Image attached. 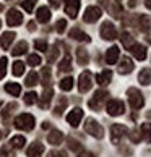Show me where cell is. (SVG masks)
Wrapping results in <instances>:
<instances>
[{
    "instance_id": "cell-30",
    "label": "cell",
    "mask_w": 151,
    "mask_h": 157,
    "mask_svg": "<svg viewBox=\"0 0 151 157\" xmlns=\"http://www.w3.org/2000/svg\"><path fill=\"white\" fill-rule=\"evenodd\" d=\"M38 79H39L38 73H36V71H31L30 75H28V78H26V86H30V88L36 86V84H38Z\"/></svg>"
},
{
    "instance_id": "cell-19",
    "label": "cell",
    "mask_w": 151,
    "mask_h": 157,
    "mask_svg": "<svg viewBox=\"0 0 151 157\" xmlns=\"http://www.w3.org/2000/svg\"><path fill=\"white\" fill-rule=\"evenodd\" d=\"M13 39H15V33H11V31L3 33V34H2V37H0V44H2V47H3V49H8V47H10V44L13 42Z\"/></svg>"
},
{
    "instance_id": "cell-13",
    "label": "cell",
    "mask_w": 151,
    "mask_h": 157,
    "mask_svg": "<svg viewBox=\"0 0 151 157\" xmlns=\"http://www.w3.org/2000/svg\"><path fill=\"white\" fill-rule=\"evenodd\" d=\"M42 152H44V146L41 143H33L31 146L28 147V151H26L28 157H41Z\"/></svg>"
},
{
    "instance_id": "cell-37",
    "label": "cell",
    "mask_w": 151,
    "mask_h": 157,
    "mask_svg": "<svg viewBox=\"0 0 151 157\" xmlns=\"http://www.w3.org/2000/svg\"><path fill=\"white\" fill-rule=\"evenodd\" d=\"M38 0H25V2H23V8H25L28 13H31L33 11V8H34V3H36Z\"/></svg>"
},
{
    "instance_id": "cell-2",
    "label": "cell",
    "mask_w": 151,
    "mask_h": 157,
    "mask_svg": "<svg viewBox=\"0 0 151 157\" xmlns=\"http://www.w3.org/2000/svg\"><path fill=\"white\" fill-rule=\"evenodd\" d=\"M127 97H129V102H130V105L138 110V109H141L143 107V104H145V99L141 96V92L140 91H137L135 88H130L129 92H127Z\"/></svg>"
},
{
    "instance_id": "cell-44",
    "label": "cell",
    "mask_w": 151,
    "mask_h": 157,
    "mask_svg": "<svg viewBox=\"0 0 151 157\" xmlns=\"http://www.w3.org/2000/svg\"><path fill=\"white\" fill-rule=\"evenodd\" d=\"M47 157H65L63 152H59V151H52V152L47 154Z\"/></svg>"
},
{
    "instance_id": "cell-27",
    "label": "cell",
    "mask_w": 151,
    "mask_h": 157,
    "mask_svg": "<svg viewBox=\"0 0 151 157\" xmlns=\"http://www.w3.org/2000/svg\"><path fill=\"white\" fill-rule=\"evenodd\" d=\"M141 133H143V139L146 143H151V123H143L141 125Z\"/></svg>"
},
{
    "instance_id": "cell-33",
    "label": "cell",
    "mask_w": 151,
    "mask_h": 157,
    "mask_svg": "<svg viewBox=\"0 0 151 157\" xmlns=\"http://www.w3.org/2000/svg\"><path fill=\"white\" fill-rule=\"evenodd\" d=\"M65 107H67V99H65V97H62L60 101H59V104H57V107H55V110H54V113H55V115H60L63 110H65Z\"/></svg>"
},
{
    "instance_id": "cell-11",
    "label": "cell",
    "mask_w": 151,
    "mask_h": 157,
    "mask_svg": "<svg viewBox=\"0 0 151 157\" xmlns=\"http://www.w3.org/2000/svg\"><path fill=\"white\" fill-rule=\"evenodd\" d=\"M81 118H83V110H81L80 107H77V109H73L72 112L68 113L67 121H68L72 126H78L80 121H81Z\"/></svg>"
},
{
    "instance_id": "cell-41",
    "label": "cell",
    "mask_w": 151,
    "mask_h": 157,
    "mask_svg": "<svg viewBox=\"0 0 151 157\" xmlns=\"http://www.w3.org/2000/svg\"><path fill=\"white\" fill-rule=\"evenodd\" d=\"M122 40H124V45H125V49H132V37H130V34H124L122 36Z\"/></svg>"
},
{
    "instance_id": "cell-8",
    "label": "cell",
    "mask_w": 151,
    "mask_h": 157,
    "mask_svg": "<svg viewBox=\"0 0 151 157\" xmlns=\"http://www.w3.org/2000/svg\"><path fill=\"white\" fill-rule=\"evenodd\" d=\"M107 94H109V92H106V91H97L94 94V97L89 101V107L93 110H99L101 105H102V101H104V99H107Z\"/></svg>"
},
{
    "instance_id": "cell-40",
    "label": "cell",
    "mask_w": 151,
    "mask_h": 157,
    "mask_svg": "<svg viewBox=\"0 0 151 157\" xmlns=\"http://www.w3.org/2000/svg\"><path fill=\"white\" fill-rule=\"evenodd\" d=\"M65 28H67V21L65 20H59L57 21V25H55V29H57V33H63L65 31Z\"/></svg>"
},
{
    "instance_id": "cell-38",
    "label": "cell",
    "mask_w": 151,
    "mask_h": 157,
    "mask_svg": "<svg viewBox=\"0 0 151 157\" xmlns=\"http://www.w3.org/2000/svg\"><path fill=\"white\" fill-rule=\"evenodd\" d=\"M28 63H30L31 67H36V65L41 63V57L39 55H30L28 57Z\"/></svg>"
},
{
    "instance_id": "cell-50",
    "label": "cell",
    "mask_w": 151,
    "mask_h": 157,
    "mask_svg": "<svg viewBox=\"0 0 151 157\" xmlns=\"http://www.w3.org/2000/svg\"><path fill=\"white\" fill-rule=\"evenodd\" d=\"M145 3H146L148 8H151V0H145Z\"/></svg>"
},
{
    "instance_id": "cell-1",
    "label": "cell",
    "mask_w": 151,
    "mask_h": 157,
    "mask_svg": "<svg viewBox=\"0 0 151 157\" xmlns=\"http://www.w3.org/2000/svg\"><path fill=\"white\" fill-rule=\"evenodd\" d=\"M34 125H36V120H34V117L30 113H21L20 117L15 118V126L18 128V130L30 131L34 128Z\"/></svg>"
},
{
    "instance_id": "cell-35",
    "label": "cell",
    "mask_w": 151,
    "mask_h": 157,
    "mask_svg": "<svg viewBox=\"0 0 151 157\" xmlns=\"http://www.w3.org/2000/svg\"><path fill=\"white\" fill-rule=\"evenodd\" d=\"M138 21H140V28L141 31H148V16L146 15H140V18H138Z\"/></svg>"
},
{
    "instance_id": "cell-43",
    "label": "cell",
    "mask_w": 151,
    "mask_h": 157,
    "mask_svg": "<svg viewBox=\"0 0 151 157\" xmlns=\"http://www.w3.org/2000/svg\"><path fill=\"white\" fill-rule=\"evenodd\" d=\"M57 55H59V47H57V45H55V47L52 49L50 55H49V62H54V60L57 59Z\"/></svg>"
},
{
    "instance_id": "cell-42",
    "label": "cell",
    "mask_w": 151,
    "mask_h": 157,
    "mask_svg": "<svg viewBox=\"0 0 151 157\" xmlns=\"http://www.w3.org/2000/svg\"><path fill=\"white\" fill-rule=\"evenodd\" d=\"M49 79H50V71H49V68H44V71H42V84L47 86Z\"/></svg>"
},
{
    "instance_id": "cell-28",
    "label": "cell",
    "mask_w": 151,
    "mask_h": 157,
    "mask_svg": "<svg viewBox=\"0 0 151 157\" xmlns=\"http://www.w3.org/2000/svg\"><path fill=\"white\" fill-rule=\"evenodd\" d=\"M23 73H25V63L20 62V60H16L13 63V75H15V76H21Z\"/></svg>"
},
{
    "instance_id": "cell-26",
    "label": "cell",
    "mask_w": 151,
    "mask_h": 157,
    "mask_svg": "<svg viewBox=\"0 0 151 157\" xmlns=\"http://www.w3.org/2000/svg\"><path fill=\"white\" fill-rule=\"evenodd\" d=\"M77 60H78L80 65H86V63H88V54H86V50L83 47H80L77 50Z\"/></svg>"
},
{
    "instance_id": "cell-4",
    "label": "cell",
    "mask_w": 151,
    "mask_h": 157,
    "mask_svg": "<svg viewBox=\"0 0 151 157\" xmlns=\"http://www.w3.org/2000/svg\"><path fill=\"white\" fill-rule=\"evenodd\" d=\"M101 37L106 39V40H112V39L117 37V29H115V26L112 25L111 21L102 23V26H101Z\"/></svg>"
},
{
    "instance_id": "cell-22",
    "label": "cell",
    "mask_w": 151,
    "mask_h": 157,
    "mask_svg": "<svg viewBox=\"0 0 151 157\" xmlns=\"http://www.w3.org/2000/svg\"><path fill=\"white\" fill-rule=\"evenodd\" d=\"M62 139H63V135H62V131H59V130L50 131L49 136H47V141H49L50 144H60Z\"/></svg>"
},
{
    "instance_id": "cell-12",
    "label": "cell",
    "mask_w": 151,
    "mask_h": 157,
    "mask_svg": "<svg viewBox=\"0 0 151 157\" xmlns=\"http://www.w3.org/2000/svg\"><path fill=\"white\" fill-rule=\"evenodd\" d=\"M127 133V128L124 125H112L111 126V139L114 143H119V139L122 136H125Z\"/></svg>"
},
{
    "instance_id": "cell-32",
    "label": "cell",
    "mask_w": 151,
    "mask_h": 157,
    "mask_svg": "<svg viewBox=\"0 0 151 157\" xmlns=\"http://www.w3.org/2000/svg\"><path fill=\"white\" fill-rule=\"evenodd\" d=\"M73 88V78H63L60 81V89L63 91H70Z\"/></svg>"
},
{
    "instance_id": "cell-36",
    "label": "cell",
    "mask_w": 151,
    "mask_h": 157,
    "mask_svg": "<svg viewBox=\"0 0 151 157\" xmlns=\"http://www.w3.org/2000/svg\"><path fill=\"white\" fill-rule=\"evenodd\" d=\"M38 101V96H36V92H28V94H25V102L26 104H34Z\"/></svg>"
},
{
    "instance_id": "cell-39",
    "label": "cell",
    "mask_w": 151,
    "mask_h": 157,
    "mask_svg": "<svg viewBox=\"0 0 151 157\" xmlns=\"http://www.w3.org/2000/svg\"><path fill=\"white\" fill-rule=\"evenodd\" d=\"M34 47L41 52H46L47 50V42H46V40H36V42H34Z\"/></svg>"
},
{
    "instance_id": "cell-51",
    "label": "cell",
    "mask_w": 151,
    "mask_h": 157,
    "mask_svg": "<svg viewBox=\"0 0 151 157\" xmlns=\"http://www.w3.org/2000/svg\"><path fill=\"white\" fill-rule=\"evenodd\" d=\"M0 138H2V131H0Z\"/></svg>"
},
{
    "instance_id": "cell-48",
    "label": "cell",
    "mask_w": 151,
    "mask_h": 157,
    "mask_svg": "<svg viewBox=\"0 0 151 157\" xmlns=\"http://www.w3.org/2000/svg\"><path fill=\"white\" fill-rule=\"evenodd\" d=\"M78 157H94V155H93L91 152H81Z\"/></svg>"
},
{
    "instance_id": "cell-15",
    "label": "cell",
    "mask_w": 151,
    "mask_h": 157,
    "mask_svg": "<svg viewBox=\"0 0 151 157\" xmlns=\"http://www.w3.org/2000/svg\"><path fill=\"white\" fill-rule=\"evenodd\" d=\"M132 70H133V62L129 59V57L122 59V62L119 63V73H122V75H129V73H132Z\"/></svg>"
},
{
    "instance_id": "cell-17",
    "label": "cell",
    "mask_w": 151,
    "mask_h": 157,
    "mask_svg": "<svg viewBox=\"0 0 151 157\" xmlns=\"http://www.w3.org/2000/svg\"><path fill=\"white\" fill-rule=\"evenodd\" d=\"M117 59H119V47L117 45H112V47L107 49V52H106V62L109 65H114V63L117 62Z\"/></svg>"
},
{
    "instance_id": "cell-23",
    "label": "cell",
    "mask_w": 151,
    "mask_h": 157,
    "mask_svg": "<svg viewBox=\"0 0 151 157\" xmlns=\"http://www.w3.org/2000/svg\"><path fill=\"white\" fill-rule=\"evenodd\" d=\"M5 91L11 96H20L21 94V86L18 83H7L5 84Z\"/></svg>"
},
{
    "instance_id": "cell-6",
    "label": "cell",
    "mask_w": 151,
    "mask_h": 157,
    "mask_svg": "<svg viewBox=\"0 0 151 157\" xmlns=\"http://www.w3.org/2000/svg\"><path fill=\"white\" fill-rule=\"evenodd\" d=\"M124 112H125L124 102H120V101H109L107 102V113L109 115L117 117V115H122Z\"/></svg>"
},
{
    "instance_id": "cell-7",
    "label": "cell",
    "mask_w": 151,
    "mask_h": 157,
    "mask_svg": "<svg viewBox=\"0 0 151 157\" xmlns=\"http://www.w3.org/2000/svg\"><path fill=\"white\" fill-rule=\"evenodd\" d=\"M102 15V11L99 7H89V8H86L85 10V15H83V20L86 23H94L99 20V16Z\"/></svg>"
},
{
    "instance_id": "cell-34",
    "label": "cell",
    "mask_w": 151,
    "mask_h": 157,
    "mask_svg": "<svg viewBox=\"0 0 151 157\" xmlns=\"http://www.w3.org/2000/svg\"><path fill=\"white\" fill-rule=\"evenodd\" d=\"M7 57H3V59H0V79H3V76L7 75Z\"/></svg>"
},
{
    "instance_id": "cell-25",
    "label": "cell",
    "mask_w": 151,
    "mask_h": 157,
    "mask_svg": "<svg viewBox=\"0 0 151 157\" xmlns=\"http://www.w3.org/2000/svg\"><path fill=\"white\" fill-rule=\"evenodd\" d=\"M25 144H26V139L23 136H13V138H11V141H10V146L15 147V149H20V147L25 146Z\"/></svg>"
},
{
    "instance_id": "cell-5",
    "label": "cell",
    "mask_w": 151,
    "mask_h": 157,
    "mask_svg": "<svg viewBox=\"0 0 151 157\" xmlns=\"http://www.w3.org/2000/svg\"><path fill=\"white\" fill-rule=\"evenodd\" d=\"M93 86V75L89 71H83L80 75V81H78V88H80V92H86L89 91Z\"/></svg>"
},
{
    "instance_id": "cell-3",
    "label": "cell",
    "mask_w": 151,
    "mask_h": 157,
    "mask_svg": "<svg viewBox=\"0 0 151 157\" xmlns=\"http://www.w3.org/2000/svg\"><path fill=\"white\" fill-rule=\"evenodd\" d=\"M85 131L89 133V135L94 136V138H102V135H104L102 126L97 123L94 118H88V120H86V123H85Z\"/></svg>"
},
{
    "instance_id": "cell-29",
    "label": "cell",
    "mask_w": 151,
    "mask_h": 157,
    "mask_svg": "<svg viewBox=\"0 0 151 157\" xmlns=\"http://www.w3.org/2000/svg\"><path fill=\"white\" fill-rule=\"evenodd\" d=\"M70 68H72V57H70V55H67L65 59H63V60L60 62L59 70H60V71H68Z\"/></svg>"
},
{
    "instance_id": "cell-46",
    "label": "cell",
    "mask_w": 151,
    "mask_h": 157,
    "mask_svg": "<svg viewBox=\"0 0 151 157\" xmlns=\"http://www.w3.org/2000/svg\"><path fill=\"white\" fill-rule=\"evenodd\" d=\"M70 147L72 149H80V144L77 141H70Z\"/></svg>"
},
{
    "instance_id": "cell-24",
    "label": "cell",
    "mask_w": 151,
    "mask_h": 157,
    "mask_svg": "<svg viewBox=\"0 0 151 157\" xmlns=\"http://www.w3.org/2000/svg\"><path fill=\"white\" fill-rule=\"evenodd\" d=\"M50 99H52V89H46V91L42 92V97H41V102H39L41 109H47Z\"/></svg>"
},
{
    "instance_id": "cell-20",
    "label": "cell",
    "mask_w": 151,
    "mask_h": 157,
    "mask_svg": "<svg viewBox=\"0 0 151 157\" xmlns=\"http://www.w3.org/2000/svg\"><path fill=\"white\" fill-rule=\"evenodd\" d=\"M36 16H38V21H41V23H47V21L50 20V10H49L47 7H41V8L38 10Z\"/></svg>"
},
{
    "instance_id": "cell-18",
    "label": "cell",
    "mask_w": 151,
    "mask_h": 157,
    "mask_svg": "<svg viewBox=\"0 0 151 157\" xmlns=\"http://www.w3.org/2000/svg\"><path fill=\"white\" fill-rule=\"evenodd\" d=\"M138 81L143 86H148L151 83V70L149 68H143L140 73H138Z\"/></svg>"
},
{
    "instance_id": "cell-10",
    "label": "cell",
    "mask_w": 151,
    "mask_h": 157,
    "mask_svg": "<svg viewBox=\"0 0 151 157\" xmlns=\"http://www.w3.org/2000/svg\"><path fill=\"white\" fill-rule=\"evenodd\" d=\"M80 10V0H65V11L70 18H77Z\"/></svg>"
},
{
    "instance_id": "cell-52",
    "label": "cell",
    "mask_w": 151,
    "mask_h": 157,
    "mask_svg": "<svg viewBox=\"0 0 151 157\" xmlns=\"http://www.w3.org/2000/svg\"><path fill=\"white\" fill-rule=\"evenodd\" d=\"M0 105H2V101H0Z\"/></svg>"
},
{
    "instance_id": "cell-9",
    "label": "cell",
    "mask_w": 151,
    "mask_h": 157,
    "mask_svg": "<svg viewBox=\"0 0 151 157\" xmlns=\"http://www.w3.org/2000/svg\"><path fill=\"white\" fill-rule=\"evenodd\" d=\"M21 21H23V15L18 10L11 8L7 15V25L8 26H18V25H21Z\"/></svg>"
},
{
    "instance_id": "cell-31",
    "label": "cell",
    "mask_w": 151,
    "mask_h": 157,
    "mask_svg": "<svg viewBox=\"0 0 151 157\" xmlns=\"http://www.w3.org/2000/svg\"><path fill=\"white\" fill-rule=\"evenodd\" d=\"M26 50H28V44L25 42V40H21V42L13 49V55H23Z\"/></svg>"
},
{
    "instance_id": "cell-16",
    "label": "cell",
    "mask_w": 151,
    "mask_h": 157,
    "mask_svg": "<svg viewBox=\"0 0 151 157\" xmlns=\"http://www.w3.org/2000/svg\"><path fill=\"white\" fill-rule=\"evenodd\" d=\"M130 52L135 55V59H138V60H145V59H146V47H145V45L135 44V45H132Z\"/></svg>"
},
{
    "instance_id": "cell-14",
    "label": "cell",
    "mask_w": 151,
    "mask_h": 157,
    "mask_svg": "<svg viewBox=\"0 0 151 157\" xmlns=\"http://www.w3.org/2000/svg\"><path fill=\"white\" fill-rule=\"evenodd\" d=\"M111 81H112V71L111 70H106V71H102L96 76V83L99 86H107Z\"/></svg>"
},
{
    "instance_id": "cell-47",
    "label": "cell",
    "mask_w": 151,
    "mask_h": 157,
    "mask_svg": "<svg viewBox=\"0 0 151 157\" xmlns=\"http://www.w3.org/2000/svg\"><path fill=\"white\" fill-rule=\"evenodd\" d=\"M49 2H50L52 5H54V7H59V5H60V2H62V0H49Z\"/></svg>"
},
{
    "instance_id": "cell-53",
    "label": "cell",
    "mask_w": 151,
    "mask_h": 157,
    "mask_svg": "<svg viewBox=\"0 0 151 157\" xmlns=\"http://www.w3.org/2000/svg\"><path fill=\"white\" fill-rule=\"evenodd\" d=\"M0 25H2V21H0Z\"/></svg>"
},
{
    "instance_id": "cell-49",
    "label": "cell",
    "mask_w": 151,
    "mask_h": 157,
    "mask_svg": "<svg viewBox=\"0 0 151 157\" xmlns=\"http://www.w3.org/2000/svg\"><path fill=\"white\" fill-rule=\"evenodd\" d=\"M28 29H30V31H34V29H36V25H34V23L31 21L30 25H28Z\"/></svg>"
},
{
    "instance_id": "cell-21",
    "label": "cell",
    "mask_w": 151,
    "mask_h": 157,
    "mask_svg": "<svg viewBox=\"0 0 151 157\" xmlns=\"http://www.w3.org/2000/svg\"><path fill=\"white\" fill-rule=\"evenodd\" d=\"M70 37L77 39V40H83V42H89L91 40V37L88 36V34H85L81 29H72L70 31Z\"/></svg>"
},
{
    "instance_id": "cell-45",
    "label": "cell",
    "mask_w": 151,
    "mask_h": 157,
    "mask_svg": "<svg viewBox=\"0 0 151 157\" xmlns=\"http://www.w3.org/2000/svg\"><path fill=\"white\" fill-rule=\"evenodd\" d=\"M0 157H11V154L8 152V149L5 147V149H2V151H0Z\"/></svg>"
}]
</instances>
